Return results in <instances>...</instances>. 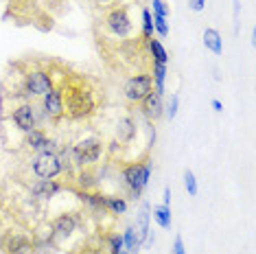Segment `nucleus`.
<instances>
[{
    "label": "nucleus",
    "mask_w": 256,
    "mask_h": 254,
    "mask_svg": "<svg viewBox=\"0 0 256 254\" xmlns=\"http://www.w3.org/2000/svg\"><path fill=\"white\" fill-rule=\"evenodd\" d=\"M140 112L149 120H158L164 114V103H162V94H158L156 90H151L147 96L140 101Z\"/></svg>",
    "instance_id": "nucleus-10"
},
{
    "label": "nucleus",
    "mask_w": 256,
    "mask_h": 254,
    "mask_svg": "<svg viewBox=\"0 0 256 254\" xmlns=\"http://www.w3.org/2000/svg\"><path fill=\"white\" fill-rule=\"evenodd\" d=\"M108 250H110V254H127L125 252V246H123V236L120 234H112L108 239Z\"/></svg>",
    "instance_id": "nucleus-23"
},
{
    "label": "nucleus",
    "mask_w": 256,
    "mask_h": 254,
    "mask_svg": "<svg viewBox=\"0 0 256 254\" xmlns=\"http://www.w3.org/2000/svg\"><path fill=\"white\" fill-rule=\"evenodd\" d=\"M136 120L132 116H123L118 118V123H116V140L120 142V145H130V142L136 138Z\"/></svg>",
    "instance_id": "nucleus-12"
},
{
    "label": "nucleus",
    "mask_w": 256,
    "mask_h": 254,
    "mask_svg": "<svg viewBox=\"0 0 256 254\" xmlns=\"http://www.w3.org/2000/svg\"><path fill=\"white\" fill-rule=\"evenodd\" d=\"M106 24L110 28V33L116 38H127L134 28L132 18H130V14H127L125 7H114L110 11L108 18H106Z\"/></svg>",
    "instance_id": "nucleus-6"
},
{
    "label": "nucleus",
    "mask_w": 256,
    "mask_h": 254,
    "mask_svg": "<svg viewBox=\"0 0 256 254\" xmlns=\"http://www.w3.org/2000/svg\"><path fill=\"white\" fill-rule=\"evenodd\" d=\"M154 222L158 224L160 228H164V230H168L171 228V208L168 206H156L154 208Z\"/></svg>",
    "instance_id": "nucleus-19"
},
{
    "label": "nucleus",
    "mask_w": 256,
    "mask_h": 254,
    "mask_svg": "<svg viewBox=\"0 0 256 254\" xmlns=\"http://www.w3.org/2000/svg\"><path fill=\"white\" fill-rule=\"evenodd\" d=\"M103 206H106V210L114 212V215H125L127 210V202L123 198H116V195H106Z\"/></svg>",
    "instance_id": "nucleus-18"
},
{
    "label": "nucleus",
    "mask_w": 256,
    "mask_h": 254,
    "mask_svg": "<svg viewBox=\"0 0 256 254\" xmlns=\"http://www.w3.org/2000/svg\"><path fill=\"white\" fill-rule=\"evenodd\" d=\"M151 90H154V79H151V74L140 72V74H134V77H130L125 82L123 94L130 103H140Z\"/></svg>",
    "instance_id": "nucleus-4"
},
{
    "label": "nucleus",
    "mask_w": 256,
    "mask_h": 254,
    "mask_svg": "<svg viewBox=\"0 0 256 254\" xmlns=\"http://www.w3.org/2000/svg\"><path fill=\"white\" fill-rule=\"evenodd\" d=\"M204 46H206L208 50H212L214 55L224 53V42H221L219 31H214V28H206V31H204Z\"/></svg>",
    "instance_id": "nucleus-14"
},
{
    "label": "nucleus",
    "mask_w": 256,
    "mask_h": 254,
    "mask_svg": "<svg viewBox=\"0 0 256 254\" xmlns=\"http://www.w3.org/2000/svg\"><path fill=\"white\" fill-rule=\"evenodd\" d=\"M154 84H156V92L158 94H162L164 92V79H166V64H158V62H154Z\"/></svg>",
    "instance_id": "nucleus-20"
},
{
    "label": "nucleus",
    "mask_w": 256,
    "mask_h": 254,
    "mask_svg": "<svg viewBox=\"0 0 256 254\" xmlns=\"http://www.w3.org/2000/svg\"><path fill=\"white\" fill-rule=\"evenodd\" d=\"M184 186L186 190H188V195H197V180H195V176H193V171H186L184 173Z\"/></svg>",
    "instance_id": "nucleus-26"
},
{
    "label": "nucleus",
    "mask_w": 256,
    "mask_h": 254,
    "mask_svg": "<svg viewBox=\"0 0 256 254\" xmlns=\"http://www.w3.org/2000/svg\"><path fill=\"white\" fill-rule=\"evenodd\" d=\"M188 7L200 14V11H204V7H206V0H188Z\"/></svg>",
    "instance_id": "nucleus-30"
},
{
    "label": "nucleus",
    "mask_w": 256,
    "mask_h": 254,
    "mask_svg": "<svg viewBox=\"0 0 256 254\" xmlns=\"http://www.w3.org/2000/svg\"><path fill=\"white\" fill-rule=\"evenodd\" d=\"M149 178H151V164L149 162H134V164H127L123 169V180H125L127 186L132 188V193L136 195V198L149 184Z\"/></svg>",
    "instance_id": "nucleus-3"
},
{
    "label": "nucleus",
    "mask_w": 256,
    "mask_h": 254,
    "mask_svg": "<svg viewBox=\"0 0 256 254\" xmlns=\"http://www.w3.org/2000/svg\"><path fill=\"white\" fill-rule=\"evenodd\" d=\"M79 226V219L74 212H64L53 222V234L62 236V239H68V236L74 234V230Z\"/></svg>",
    "instance_id": "nucleus-11"
},
{
    "label": "nucleus",
    "mask_w": 256,
    "mask_h": 254,
    "mask_svg": "<svg viewBox=\"0 0 256 254\" xmlns=\"http://www.w3.org/2000/svg\"><path fill=\"white\" fill-rule=\"evenodd\" d=\"M62 171V160L57 154H38L33 158V173L40 180H55Z\"/></svg>",
    "instance_id": "nucleus-5"
},
{
    "label": "nucleus",
    "mask_w": 256,
    "mask_h": 254,
    "mask_svg": "<svg viewBox=\"0 0 256 254\" xmlns=\"http://www.w3.org/2000/svg\"><path fill=\"white\" fill-rule=\"evenodd\" d=\"M151 4H154V16H162V18H166L168 16V7L162 2V0H154Z\"/></svg>",
    "instance_id": "nucleus-27"
},
{
    "label": "nucleus",
    "mask_w": 256,
    "mask_h": 254,
    "mask_svg": "<svg viewBox=\"0 0 256 254\" xmlns=\"http://www.w3.org/2000/svg\"><path fill=\"white\" fill-rule=\"evenodd\" d=\"M92 182H94V180H92V173H90V171H81V173H79V184H81L84 188H90Z\"/></svg>",
    "instance_id": "nucleus-28"
},
{
    "label": "nucleus",
    "mask_w": 256,
    "mask_h": 254,
    "mask_svg": "<svg viewBox=\"0 0 256 254\" xmlns=\"http://www.w3.org/2000/svg\"><path fill=\"white\" fill-rule=\"evenodd\" d=\"M123 246H125L127 254H138V250H140V236H138V232H136V228H134V226H130L125 230Z\"/></svg>",
    "instance_id": "nucleus-15"
},
{
    "label": "nucleus",
    "mask_w": 256,
    "mask_h": 254,
    "mask_svg": "<svg viewBox=\"0 0 256 254\" xmlns=\"http://www.w3.org/2000/svg\"><path fill=\"white\" fill-rule=\"evenodd\" d=\"M31 252H33V244L26 236H14L7 248V254H31Z\"/></svg>",
    "instance_id": "nucleus-16"
},
{
    "label": "nucleus",
    "mask_w": 256,
    "mask_h": 254,
    "mask_svg": "<svg viewBox=\"0 0 256 254\" xmlns=\"http://www.w3.org/2000/svg\"><path fill=\"white\" fill-rule=\"evenodd\" d=\"M149 204L144 202L142 204V208H140V212H138V222H136V232H138V236H140V244H142V239L147 236V232H149Z\"/></svg>",
    "instance_id": "nucleus-17"
},
{
    "label": "nucleus",
    "mask_w": 256,
    "mask_h": 254,
    "mask_svg": "<svg viewBox=\"0 0 256 254\" xmlns=\"http://www.w3.org/2000/svg\"><path fill=\"white\" fill-rule=\"evenodd\" d=\"M14 123L16 127H18L20 132H24V134H28V132L38 130V116H36V108L31 106V103H22L20 108L14 110Z\"/></svg>",
    "instance_id": "nucleus-8"
},
{
    "label": "nucleus",
    "mask_w": 256,
    "mask_h": 254,
    "mask_svg": "<svg viewBox=\"0 0 256 254\" xmlns=\"http://www.w3.org/2000/svg\"><path fill=\"white\" fill-rule=\"evenodd\" d=\"M103 154V142L98 138L90 136V138H84L79 140L74 147H70V158H72V164L77 166H90L94 164Z\"/></svg>",
    "instance_id": "nucleus-2"
},
{
    "label": "nucleus",
    "mask_w": 256,
    "mask_h": 254,
    "mask_svg": "<svg viewBox=\"0 0 256 254\" xmlns=\"http://www.w3.org/2000/svg\"><path fill=\"white\" fill-rule=\"evenodd\" d=\"M24 88H26L28 94L44 96L46 92L53 88V77H50L46 70H31L24 77Z\"/></svg>",
    "instance_id": "nucleus-7"
},
{
    "label": "nucleus",
    "mask_w": 256,
    "mask_h": 254,
    "mask_svg": "<svg viewBox=\"0 0 256 254\" xmlns=\"http://www.w3.org/2000/svg\"><path fill=\"white\" fill-rule=\"evenodd\" d=\"M60 190H62V186L55 180H40L38 184H33L31 186V193L36 195V198H40V200L53 198V195H57Z\"/></svg>",
    "instance_id": "nucleus-13"
},
{
    "label": "nucleus",
    "mask_w": 256,
    "mask_h": 254,
    "mask_svg": "<svg viewBox=\"0 0 256 254\" xmlns=\"http://www.w3.org/2000/svg\"><path fill=\"white\" fill-rule=\"evenodd\" d=\"M154 16V14H151ZM154 28L158 31L160 38H166L168 36V24H166V18H162V16H154Z\"/></svg>",
    "instance_id": "nucleus-25"
},
{
    "label": "nucleus",
    "mask_w": 256,
    "mask_h": 254,
    "mask_svg": "<svg viewBox=\"0 0 256 254\" xmlns=\"http://www.w3.org/2000/svg\"><path fill=\"white\" fill-rule=\"evenodd\" d=\"M149 50H151V55H154V62H158V64H166L168 53H166L164 46H162L160 40L149 38Z\"/></svg>",
    "instance_id": "nucleus-21"
},
{
    "label": "nucleus",
    "mask_w": 256,
    "mask_h": 254,
    "mask_svg": "<svg viewBox=\"0 0 256 254\" xmlns=\"http://www.w3.org/2000/svg\"><path fill=\"white\" fill-rule=\"evenodd\" d=\"M96 2H98V4H110L112 0H96Z\"/></svg>",
    "instance_id": "nucleus-33"
},
{
    "label": "nucleus",
    "mask_w": 256,
    "mask_h": 254,
    "mask_svg": "<svg viewBox=\"0 0 256 254\" xmlns=\"http://www.w3.org/2000/svg\"><path fill=\"white\" fill-rule=\"evenodd\" d=\"M42 108L46 116L60 118L64 114V92L62 88H50L46 94L42 96Z\"/></svg>",
    "instance_id": "nucleus-9"
},
{
    "label": "nucleus",
    "mask_w": 256,
    "mask_h": 254,
    "mask_svg": "<svg viewBox=\"0 0 256 254\" xmlns=\"http://www.w3.org/2000/svg\"><path fill=\"white\" fill-rule=\"evenodd\" d=\"M96 101L90 88L86 86H72L64 96V112L70 118H86L94 112Z\"/></svg>",
    "instance_id": "nucleus-1"
},
{
    "label": "nucleus",
    "mask_w": 256,
    "mask_h": 254,
    "mask_svg": "<svg viewBox=\"0 0 256 254\" xmlns=\"http://www.w3.org/2000/svg\"><path fill=\"white\" fill-rule=\"evenodd\" d=\"M171 254H186L182 236H176V241H173V252H171Z\"/></svg>",
    "instance_id": "nucleus-29"
},
{
    "label": "nucleus",
    "mask_w": 256,
    "mask_h": 254,
    "mask_svg": "<svg viewBox=\"0 0 256 254\" xmlns=\"http://www.w3.org/2000/svg\"><path fill=\"white\" fill-rule=\"evenodd\" d=\"M168 204H171V188H164V206H168Z\"/></svg>",
    "instance_id": "nucleus-31"
},
{
    "label": "nucleus",
    "mask_w": 256,
    "mask_h": 254,
    "mask_svg": "<svg viewBox=\"0 0 256 254\" xmlns=\"http://www.w3.org/2000/svg\"><path fill=\"white\" fill-rule=\"evenodd\" d=\"M212 110H214V112H221V110H224V106H221V101L212 99Z\"/></svg>",
    "instance_id": "nucleus-32"
},
{
    "label": "nucleus",
    "mask_w": 256,
    "mask_h": 254,
    "mask_svg": "<svg viewBox=\"0 0 256 254\" xmlns=\"http://www.w3.org/2000/svg\"><path fill=\"white\" fill-rule=\"evenodd\" d=\"M142 36L144 40L154 38V16L149 9H142Z\"/></svg>",
    "instance_id": "nucleus-22"
},
{
    "label": "nucleus",
    "mask_w": 256,
    "mask_h": 254,
    "mask_svg": "<svg viewBox=\"0 0 256 254\" xmlns=\"http://www.w3.org/2000/svg\"><path fill=\"white\" fill-rule=\"evenodd\" d=\"M178 108H180V96L178 94H171V99H168V103L164 106V112H166V116L171 118V120L178 116Z\"/></svg>",
    "instance_id": "nucleus-24"
}]
</instances>
